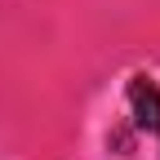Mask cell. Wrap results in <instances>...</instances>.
Listing matches in <instances>:
<instances>
[{"instance_id": "1", "label": "cell", "mask_w": 160, "mask_h": 160, "mask_svg": "<svg viewBox=\"0 0 160 160\" xmlns=\"http://www.w3.org/2000/svg\"><path fill=\"white\" fill-rule=\"evenodd\" d=\"M129 111H133V125L147 129L151 138H160V85L151 76H129Z\"/></svg>"}]
</instances>
